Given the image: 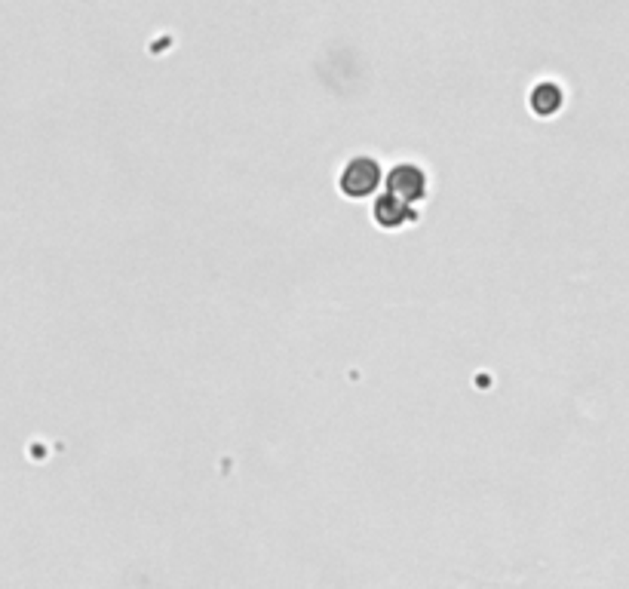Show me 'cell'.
Listing matches in <instances>:
<instances>
[{
    "label": "cell",
    "instance_id": "1",
    "mask_svg": "<svg viewBox=\"0 0 629 589\" xmlns=\"http://www.w3.org/2000/svg\"><path fill=\"white\" fill-rule=\"evenodd\" d=\"M375 182H378V166L371 160H353L351 166H347L344 178H341L344 191L353 193V197H360V193H369L371 188H375Z\"/></svg>",
    "mask_w": 629,
    "mask_h": 589
},
{
    "label": "cell",
    "instance_id": "2",
    "mask_svg": "<svg viewBox=\"0 0 629 589\" xmlns=\"http://www.w3.org/2000/svg\"><path fill=\"white\" fill-rule=\"evenodd\" d=\"M390 191H393V200L418 197V193H421V175H418V169H396L390 178Z\"/></svg>",
    "mask_w": 629,
    "mask_h": 589
}]
</instances>
